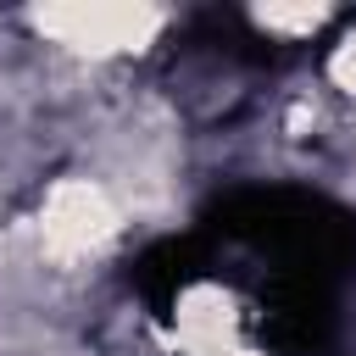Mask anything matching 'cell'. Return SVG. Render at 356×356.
<instances>
[{
  "label": "cell",
  "instance_id": "obj_1",
  "mask_svg": "<svg viewBox=\"0 0 356 356\" xmlns=\"http://www.w3.org/2000/svg\"><path fill=\"white\" fill-rule=\"evenodd\" d=\"M33 28H44L50 39L83 50V56H111V50H145L161 28L156 6H128V0H89V6H39Z\"/></svg>",
  "mask_w": 356,
  "mask_h": 356
},
{
  "label": "cell",
  "instance_id": "obj_2",
  "mask_svg": "<svg viewBox=\"0 0 356 356\" xmlns=\"http://www.w3.org/2000/svg\"><path fill=\"white\" fill-rule=\"evenodd\" d=\"M117 234V206L100 184L89 178H61L39 211V239L50 256L61 261H78V256H95L106 239Z\"/></svg>",
  "mask_w": 356,
  "mask_h": 356
},
{
  "label": "cell",
  "instance_id": "obj_3",
  "mask_svg": "<svg viewBox=\"0 0 356 356\" xmlns=\"http://www.w3.org/2000/svg\"><path fill=\"white\" fill-rule=\"evenodd\" d=\"M261 28H273V33H312L323 17H328V6H312V0H300V6H284V0H267V6H256L250 11Z\"/></svg>",
  "mask_w": 356,
  "mask_h": 356
},
{
  "label": "cell",
  "instance_id": "obj_4",
  "mask_svg": "<svg viewBox=\"0 0 356 356\" xmlns=\"http://www.w3.org/2000/svg\"><path fill=\"white\" fill-rule=\"evenodd\" d=\"M328 72H334V83H339V89H350V95H356V33H350V39L334 50Z\"/></svg>",
  "mask_w": 356,
  "mask_h": 356
}]
</instances>
